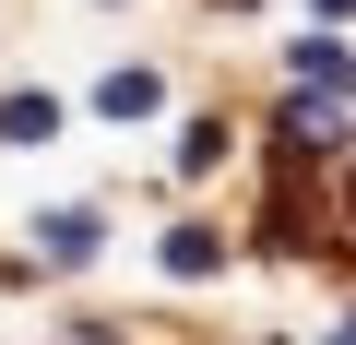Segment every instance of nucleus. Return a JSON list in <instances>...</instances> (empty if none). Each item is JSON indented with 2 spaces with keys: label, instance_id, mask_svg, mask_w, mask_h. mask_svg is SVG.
Wrapping results in <instances>:
<instances>
[{
  "label": "nucleus",
  "instance_id": "obj_1",
  "mask_svg": "<svg viewBox=\"0 0 356 345\" xmlns=\"http://www.w3.org/2000/svg\"><path fill=\"white\" fill-rule=\"evenodd\" d=\"M297 84H321V95H356V60H344L332 36H309V48H297Z\"/></svg>",
  "mask_w": 356,
  "mask_h": 345
},
{
  "label": "nucleus",
  "instance_id": "obj_2",
  "mask_svg": "<svg viewBox=\"0 0 356 345\" xmlns=\"http://www.w3.org/2000/svg\"><path fill=\"white\" fill-rule=\"evenodd\" d=\"M154 95H166V84H154V72H107V95H95V107H107V119H143V107H154Z\"/></svg>",
  "mask_w": 356,
  "mask_h": 345
},
{
  "label": "nucleus",
  "instance_id": "obj_3",
  "mask_svg": "<svg viewBox=\"0 0 356 345\" xmlns=\"http://www.w3.org/2000/svg\"><path fill=\"white\" fill-rule=\"evenodd\" d=\"M166 262H178V274H214V262H226V238H214V227H178V238H166Z\"/></svg>",
  "mask_w": 356,
  "mask_h": 345
},
{
  "label": "nucleus",
  "instance_id": "obj_4",
  "mask_svg": "<svg viewBox=\"0 0 356 345\" xmlns=\"http://www.w3.org/2000/svg\"><path fill=\"white\" fill-rule=\"evenodd\" d=\"M48 119H60L48 95H13V107H0V143H48Z\"/></svg>",
  "mask_w": 356,
  "mask_h": 345
},
{
  "label": "nucleus",
  "instance_id": "obj_5",
  "mask_svg": "<svg viewBox=\"0 0 356 345\" xmlns=\"http://www.w3.org/2000/svg\"><path fill=\"white\" fill-rule=\"evenodd\" d=\"M321 13H332V24H344V13H356V0H321Z\"/></svg>",
  "mask_w": 356,
  "mask_h": 345
},
{
  "label": "nucleus",
  "instance_id": "obj_6",
  "mask_svg": "<svg viewBox=\"0 0 356 345\" xmlns=\"http://www.w3.org/2000/svg\"><path fill=\"white\" fill-rule=\"evenodd\" d=\"M321 345H356V321H344V333H321Z\"/></svg>",
  "mask_w": 356,
  "mask_h": 345
},
{
  "label": "nucleus",
  "instance_id": "obj_7",
  "mask_svg": "<svg viewBox=\"0 0 356 345\" xmlns=\"http://www.w3.org/2000/svg\"><path fill=\"white\" fill-rule=\"evenodd\" d=\"M344 203H356V179H344Z\"/></svg>",
  "mask_w": 356,
  "mask_h": 345
}]
</instances>
